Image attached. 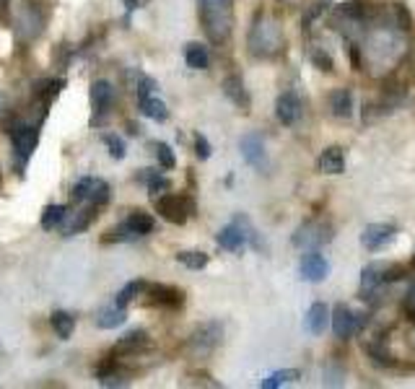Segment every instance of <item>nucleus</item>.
Segmentation results:
<instances>
[{
    "instance_id": "obj_11",
    "label": "nucleus",
    "mask_w": 415,
    "mask_h": 389,
    "mask_svg": "<svg viewBox=\"0 0 415 389\" xmlns=\"http://www.w3.org/2000/svg\"><path fill=\"white\" fill-rule=\"evenodd\" d=\"M239 151L244 156V161L249 166H255V169H265L267 166V156H265V143H262V138L257 133H249L239 140Z\"/></svg>"
},
{
    "instance_id": "obj_7",
    "label": "nucleus",
    "mask_w": 415,
    "mask_h": 389,
    "mask_svg": "<svg viewBox=\"0 0 415 389\" xmlns=\"http://www.w3.org/2000/svg\"><path fill=\"white\" fill-rule=\"evenodd\" d=\"M8 135L16 156H19L21 161H29V156L37 151V143H40V130L34 125H26V122H13Z\"/></svg>"
},
{
    "instance_id": "obj_16",
    "label": "nucleus",
    "mask_w": 415,
    "mask_h": 389,
    "mask_svg": "<svg viewBox=\"0 0 415 389\" xmlns=\"http://www.w3.org/2000/svg\"><path fill=\"white\" fill-rule=\"evenodd\" d=\"M216 242L221 249H228V252H239L244 244H247V233H244V229L234 221V224H228L226 229H221L216 236Z\"/></svg>"
},
{
    "instance_id": "obj_30",
    "label": "nucleus",
    "mask_w": 415,
    "mask_h": 389,
    "mask_svg": "<svg viewBox=\"0 0 415 389\" xmlns=\"http://www.w3.org/2000/svg\"><path fill=\"white\" fill-rule=\"evenodd\" d=\"M146 285H149V283H143V281L128 283V285H125V288L117 293V306H119V309H128V304L133 301V299H135L140 291H146Z\"/></svg>"
},
{
    "instance_id": "obj_21",
    "label": "nucleus",
    "mask_w": 415,
    "mask_h": 389,
    "mask_svg": "<svg viewBox=\"0 0 415 389\" xmlns=\"http://www.w3.org/2000/svg\"><path fill=\"white\" fill-rule=\"evenodd\" d=\"M149 348V335L143 330H133L128 335H122L115 345V353H138V350Z\"/></svg>"
},
{
    "instance_id": "obj_22",
    "label": "nucleus",
    "mask_w": 415,
    "mask_h": 389,
    "mask_svg": "<svg viewBox=\"0 0 415 389\" xmlns=\"http://www.w3.org/2000/svg\"><path fill=\"white\" fill-rule=\"evenodd\" d=\"M330 109L340 119H348L353 115V94H350V88H337L335 94L330 97Z\"/></svg>"
},
{
    "instance_id": "obj_31",
    "label": "nucleus",
    "mask_w": 415,
    "mask_h": 389,
    "mask_svg": "<svg viewBox=\"0 0 415 389\" xmlns=\"http://www.w3.org/2000/svg\"><path fill=\"white\" fill-rule=\"evenodd\" d=\"M94 208H96V205H91L89 210H83V213L76 215V221H73V224H70L68 229H65V236H73V233H78V231H83V229H89L91 221L96 218V213H94Z\"/></svg>"
},
{
    "instance_id": "obj_20",
    "label": "nucleus",
    "mask_w": 415,
    "mask_h": 389,
    "mask_svg": "<svg viewBox=\"0 0 415 389\" xmlns=\"http://www.w3.org/2000/svg\"><path fill=\"white\" fill-rule=\"evenodd\" d=\"M223 94H226L237 107L249 109V94H247V88H244V81L239 76H228L226 81H223Z\"/></svg>"
},
{
    "instance_id": "obj_15",
    "label": "nucleus",
    "mask_w": 415,
    "mask_h": 389,
    "mask_svg": "<svg viewBox=\"0 0 415 389\" xmlns=\"http://www.w3.org/2000/svg\"><path fill=\"white\" fill-rule=\"evenodd\" d=\"M146 293L151 296V301L158 304V306H182L185 301V293L174 288V285H161V283H153V285H146Z\"/></svg>"
},
{
    "instance_id": "obj_13",
    "label": "nucleus",
    "mask_w": 415,
    "mask_h": 389,
    "mask_svg": "<svg viewBox=\"0 0 415 389\" xmlns=\"http://www.w3.org/2000/svg\"><path fill=\"white\" fill-rule=\"evenodd\" d=\"M332 330H335V335L343 338V340L353 338L358 332V314H353L346 304H337L335 311H332Z\"/></svg>"
},
{
    "instance_id": "obj_37",
    "label": "nucleus",
    "mask_w": 415,
    "mask_h": 389,
    "mask_svg": "<svg viewBox=\"0 0 415 389\" xmlns=\"http://www.w3.org/2000/svg\"><path fill=\"white\" fill-rule=\"evenodd\" d=\"M156 91V81L149 76H140V83H138V101H143V99H149L151 94Z\"/></svg>"
},
{
    "instance_id": "obj_6",
    "label": "nucleus",
    "mask_w": 415,
    "mask_h": 389,
    "mask_svg": "<svg viewBox=\"0 0 415 389\" xmlns=\"http://www.w3.org/2000/svg\"><path fill=\"white\" fill-rule=\"evenodd\" d=\"M156 210L171 224H185L189 215L195 213V203L185 194H164L156 200Z\"/></svg>"
},
{
    "instance_id": "obj_3",
    "label": "nucleus",
    "mask_w": 415,
    "mask_h": 389,
    "mask_svg": "<svg viewBox=\"0 0 415 389\" xmlns=\"http://www.w3.org/2000/svg\"><path fill=\"white\" fill-rule=\"evenodd\" d=\"M366 52H369V58L374 63H384L387 58L395 60L403 52V42H400V37L392 29L374 31L369 37V42H366Z\"/></svg>"
},
{
    "instance_id": "obj_5",
    "label": "nucleus",
    "mask_w": 415,
    "mask_h": 389,
    "mask_svg": "<svg viewBox=\"0 0 415 389\" xmlns=\"http://www.w3.org/2000/svg\"><path fill=\"white\" fill-rule=\"evenodd\" d=\"M73 197L81 200V203H89L99 208V205H107L109 200H112V190H109V185L104 179H99V176H83V179H78L76 187H73Z\"/></svg>"
},
{
    "instance_id": "obj_32",
    "label": "nucleus",
    "mask_w": 415,
    "mask_h": 389,
    "mask_svg": "<svg viewBox=\"0 0 415 389\" xmlns=\"http://www.w3.org/2000/svg\"><path fill=\"white\" fill-rule=\"evenodd\" d=\"M177 260L189 270H203L208 265V254L205 252H179Z\"/></svg>"
},
{
    "instance_id": "obj_24",
    "label": "nucleus",
    "mask_w": 415,
    "mask_h": 389,
    "mask_svg": "<svg viewBox=\"0 0 415 389\" xmlns=\"http://www.w3.org/2000/svg\"><path fill=\"white\" fill-rule=\"evenodd\" d=\"M68 208H65V205H47V208H44V210H42V229H44V231H52V229H58L60 224H62V221H65V218H68Z\"/></svg>"
},
{
    "instance_id": "obj_35",
    "label": "nucleus",
    "mask_w": 415,
    "mask_h": 389,
    "mask_svg": "<svg viewBox=\"0 0 415 389\" xmlns=\"http://www.w3.org/2000/svg\"><path fill=\"white\" fill-rule=\"evenodd\" d=\"M149 172V190H151V194H161V192H169V179H164V176H158V174H153L151 169H146Z\"/></svg>"
},
{
    "instance_id": "obj_36",
    "label": "nucleus",
    "mask_w": 415,
    "mask_h": 389,
    "mask_svg": "<svg viewBox=\"0 0 415 389\" xmlns=\"http://www.w3.org/2000/svg\"><path fill=\"white\" fill-rule=\"evenodd\" d=\"M312 63H314L319 70H327V73H332V58L322 52V49H312Z\"/></svg>"
},
{
    "instance_id": "obj_25",
    "label": "nucleus",
    "mask_w": 415,
    "mask_h": 389,
    "mask_svg": "<svg viewBox=\"0 0 415 389\" xmlns=\"http://www.w3.org/2000/svg\"><path fill=\"white\" fill-rule=\"evenodd\" d=\"M185 60H187L189 68H195V70H205L208 65H210L208 49L203 47V44H198V42H192V44L185 47Z\"/></svg>"
},
{
    "instance_id": "obj_23",
    "label": "nucleus",
    "mask_w": 415,
    "mask_h": 389,
    "mask_svg": "<svg viewBox=\"0 0 415 389\" xmlns=\"http://www.w3.org/2000/svg\"><path fill=\"white\" fill-rule=\"evenodd\" d=\"M50 324L60 340H68L70 335H73V330H76V317L68 314V311H55L50 317Z\"/></svg>"
},
{
    "instance_id": "obj_10",
    "label": "nucleus",
    "mask_w": 415,
    "mask_h": 389,
    "mask_svg": "<svg viewBox=\"0 0 415 389\" xmlns=\"http://www.w3.org/2000/svg\"><path fill=\"white\" fill-rule=\"evenodd\" d=\"M298 270H301V278L309 283H322L330 275V263H327L322 254L312 249L301 257V265H298Z\"/></svg>"
},
{
    "instance_id": "obj_12",
    "label": "nucleus",
    "mask_w": 415,
    "mask_h": 389,
    "mask_svg": "<svg viewBox=\"0 0 415 389\" xmlns=\"http://www.w3.org/2000/svg\"><path fill=\"white\" fill-rule=\"evenodd\" d=\"M395 233L397 229L392 224H371V226H366L364 233H361V244H364L369 252H376V249H382L387 242H392Z\"/></svg>"
},
{
    "instance_id": "obj_27",
    "label": "nucleus",
    "mask_w": 415,
    "mask_h": 389,
    "mask_svg": "<svg viewBox=\"0 0 415 389\" xmlns=\"http://www.w3.org/2000/svg\"><path fill=\"white\" fill-rule=\"evenodd\" d=\"M301 379V371L298 369H286V371H276V374H270L267 379L260 381V387L262 389H276L280 384H291V381H298Z\"/></svg>"
},
{
    "instance_id": "obj_17",
    "label": "nucleus",
    "mask_w": 415,
    "mask_h": 389,
    "mask_svg": "<svg viewBox=\"0 0 415 389\" xmlns=\"http://www.w3.org/2000/svg\"><path fill=\"white\" fill-rule=\"evenodd\" d=\"M316 164H319V172H325V174H343V169H346L343 148H337V146L325 148Z\"/></svg>"
},
{
    "instance_id": "obj_26",
    "label": "nucleus",
    "mask_w": 415,
    "mask_h": 389,
    "mask_svg": "<svg viewBox=\"0 0 415 389\" xmlns=\"http://www.w3.org/2000/svg\"><path fill=\"white\" fill-rule=\"evenodd\" d=\"M125 224L133 229V233L135 236H146V233H151L153 231V215H149V213H143V210H133V213L125 218Z\"/></svg>"
},
{
    "instance_id": "obj_19",
    "label": "nucleus",
    "mask_w": 415,
    "mask_h": 389,
    "mask_svg": "<svg viewBox=\"0 0 415 389\" xmlns=\"http://www.w3.org/2000/svg\"><path fill=\"white\" fill-rule=\"evenodd\" d=\"M327 322H330V306L322 301H316L309 306L307 311V327L312 335H322L327 327Z\"/></svg>"
},
{
    "instance_id": "obj_29",
    "label": "nucleus",
    "mask_w": 415,
    "mask_h": 389,
    "mask_svg": "<svg viewBox=\"0 0 415 389\" xmlns=\"http://www.w3.org/2000/svg\"><path fill=\"white\" fill-rule=\"evenodd\" d=\"M125 322V309H101L99 317H96V324H99L101 330H115Z\"/></svg>"
},
{
    "instance_id": "obj_9",
    "label": "nucleus",
    "mask_w": 415,
    "mask_h": 389,
    "mask_svg": "<svg viewBox=\"0 0 415 389\" xmlns=\"http://www.w3.org/2000/svg\"><path fill=\"white\" fill-rule=\"evenodd\" d=\"M221 335H223V327H221V322H205V324H200L198 330L192 332V350L200 353V356H205L210 350L216 348L218 342H221Z\"/></svg>"
},
{
    "instance_id": "obj_39",
    "label": "nucleus",
    "mask_w": 415,
    "mask_h": 389,
    "mask_svg": "<svg viewBox=\"0 0 415 389\" xmlns=\"http://www.w3.org/2000/svg\"><path fill=\"white\" fill-rule=\"evenodd\" d=\"M405 309H407V314L415 320V288L410 291V296H407V301H405Z\"/></svg>"
},
{
    "instance_id": "obj_34",
    "label": "nucleus",
    "mask_w": 415,
    "mask_h": 389,
    "mask_svg": "<svg viewBox=\"0 0 415 389\" xmlns=\"http://www.w3.org/2000/svg\"><path fill=\"white\" fill-rule=\"evenodd\" d=\"M156 156H158V164L164 169H174L177 158H174V151L167 146V143H156Z\"/></svg>"
},
{
    "instance_id": "obj_38",
    "label": "nucleus",
    "mask_w": 415,
    "mask_h": 389,
    "mask_svg": "<svg viewBox=\"0 0 415 389\" xmlns=\"http://www.w3.org/2000/svg\"><path fill=\"white\" fill-rule=\"evenodd\" d=\"M195 154L200 158H208L210 156V143L205 140V135H195Z\"/></svg>"
},
{
    "instance_id": "obj_8",
    "label": "nucleus",
    "mask_w": 415,
    "mask_h": 389,
    "mask_svg": "<svg viewBox=\"0 0 415 389\" xmlns=\"http://www.w3.org/2000/svg\"><path fill=\"white\" fill-rule=\"evenodd\" d=\"M403 267L400 265H384V263H374L366 265L364 272H361V291L364 293H374L382 283L387 281H397L400 278Z\"/></svg>"
},
{
    "instance_id": "obj_28",
    "label": "nucleus",
    "mask_w": 415,
    "mask_h": 389,
    "mask_svg": "<svg viewBox=\"0 0 415 389\" xmlns=\"http://www.w3.org/2000/svg\"><path fill=\"white\" fill-rule=\"evenodd\" d=\"M140 112H143L146 117H151V119H156V122H164V119L169 117L167 104H164L161 99H156V97L143 99V101H140Z\"/></svg>"
},
{
    "instance_id": "obj_33",
    "label": "nucleus",
    "mask_w": 415,
    "mask_h": 389,
    "mask_svg": "<svg viewBox=\"0 0 415 389\" xmlns=\"http://www.w3.org/2000/svg\"><path fill=\"white\" fill-rule=\"evenodd\" d=\"M101 140H104V146L109 148V154L115 156V158H125V140L122 138L115 135V133H104Z\"/></svg>"
},
{
    "instance_id": "obj_2",
    "label": "nucleus",
    "mask_w": 415,
    "mask_h": 389,
    "mask_svg": "<svg viewBox=\"0 0 415 389\" xmlns=\"http://www.w3.org/2000/svg\"><path fill=\"white\" fill-rule=\"evenodd\" d=\"M280 47H283V34H280L278 21L270 19V16H260L255 21V26H252V31H249V49H252V55L255 58H270Z\"/></svg>"
},
{
    "instance_id": "obj_4",
    "label": "nucleus",
    "mask_w": 415,
    "mask_h": 389,
    "mask_svg": "<svg viewBox=\"0 0 415 389\" xmlns=\"http://www.w3.org/2000/svg\"><path fill=\"white\" fill-rule=\"evenodd\" d=\"M330 242H332V226L325 221H307L294 233V244L301 249H319Z\"/></svg>"
},
{
    "instance_id": "obj_18",
    "label": "nucleus",
    "mask_w": 415,
    "mask_h": 389,
    "mask_svg": "<svg viewBox=\"0 0 415 389\" xmlns=\"http://www.w3.org/2000/svg\"><path fill=\"white\" fill-rule=\"evenodd\" d=\"M91 109H94V115L99 117L107 112V107L112 104V86H109V81H94V86H91Z\"/></svg>"
},
{
    "instance_id": "obj_1",
    "label": "nucleus",
    "mask_w": 415,
    "mask_h": 389,
    "mask_svg": "<svg viewBox=\"0 0 415 389\" xmlns=\"http://www.w3.org/2000/svg\"><path fill=\"white\" fill-rule=\"evenodd\" d=\"M200 24L210 42H226L234 29V0H198Z\"/></svg>"
},
{
    "instance_id": "obj_14",
    "label": "nucleus",
    "mask_w": 415,
    "mask_h": 389,
    "mask_svg": "<svg viewBox=\"0 0 415 389\" xmlns=\"http://www.w3.org/2000/svg\"><path fill=\"white\" fill-rule=\"evenodd\" d=\"M276 115L283 125H296L298 117H301V101H298V97L294 94V91H286V94L278 97Z\"/></svg>"
},
{
    "instance_id": "obj_40",
    "label": "nucleus",
    "mask_w": 415,
    "mask_h": 389,
    "mask_svg": "<svg viewBox=\"0 0 415 389\" xmlns=\"http://www.w3.org/2000/svg\"><path fill=\"white\" fill-rule=\"evenodd\" d=\"M146 0H128V10H135V8H140Z\"/></svg>"
}]
</instances>
